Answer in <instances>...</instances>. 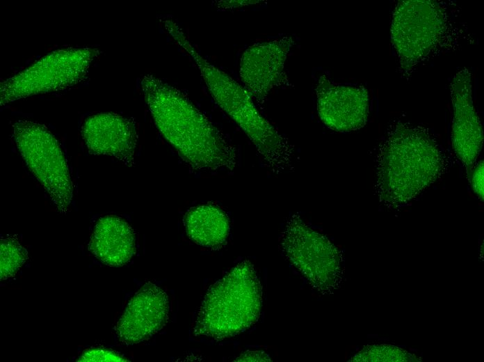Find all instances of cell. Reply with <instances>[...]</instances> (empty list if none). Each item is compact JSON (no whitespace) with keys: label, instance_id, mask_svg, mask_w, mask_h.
Segmentation results:
<instances>
[{"label":"cell","instance_id":"1","mask_svg":"<svg viewBox=\"0 0 484 362\" xmlns=\"http://www.w3.org/2000/svg\"><path fill=\"white\" fill-rule=\"evenodd\" d=\"M141 87L157 128L186 164L195 170L234 166L233 148L184 93L149 74Z\"/></svg>","mask_w":484,"mask_h":362},{"label":"cell","instance_id":"2","mask_svg":"<svg viewBox=\"0 0 484 362\" xmlns=\"http://www.w3.org/2000/svg\"><path fill=\"white\" fill-rule=\"evenodd\" d=\"M376 164L378 198L396 207L433 184L440 175L444 162L437 144L424 129L398 124L381 145Z\"/></svg>","mask_w":484,"mask_h":362},{"label":"cell","instance_id":"3","mask_svg":"<svg viewBox=\"0 0 484 362\" xmlns=\"http://www.w3.org/2000/svg\"><path fill=\"white\" fill-rule=\"evenodd\" d=\"M163 24L175 42L192 56L215 102L243 129L264 159L273 167L287 166L291 151L287 141L260 115L245 88L204 59L175 22L166 19Z\"/></svg>","mask_w":484,"mask_h":362},{"label":"cell","instance_id":"4","mask_svg":"<svg viewBox=\"0 0 484 362\" xmlns=\"http://www.w3.org/2000/svg\"><path fill=\"white\" fill-rule=\"evenodd\" d=\"M261 304L262 288L255 268L243 261L209 288L194 334L216 340L234 336L256 323Z\"/></svg>","mask_w":484,"mask_h":362},{"label":"cell","instance_id":"5","mask_svg":"<svg viewBox=\"0 0 484 362\" xmlns=\"http://www.w3.org/2000/svg\"><path fill=\"white\" fill-rule=\"evenodd\" d=\"M99 50L67 47L54 51L1 83V105L29 96L56 92L85 79Z\"/></svg>","mask_w":484,"mask_h":362},{"label":"cell","instance_id":"6","mask_svg":"<svg viewBox=\"0 0 484 362\" xmlns=\"http://www.w3.org/2000/svg\"><path fill=\"white\" fill-rule=\"evenodd\" d=\"M13 138L31 172L65 214L72 199L73 184L56 139L44 125L28 120L13 124Z\"/></svg>","mask_w":484,"mask_h":362},{"label":"cell","instance_id":"7","mask_svg":"<svg viewBox=\"0 0 484 362\" xmlns=\"http://www.w3.org/2000/svg\"><path fill=\"white\" fill-rule=\"evenodd\" d=\"M286 258L321 293L338 285L341 277V256L337 248L323 235L309 227L298 216L287 222L281 238Z\"/></svg>","mask_w":484,"mask_h":362},{"label":"cell","instance_id":"8","mask_svg":"<svg viewBox=\"0 0 484 362\" xmlns=\"http://www.w3.org/2000/svg\"><path fill=\"white\" fill-rule=\"evenodd\" d=\"M446 25L447 15L439 3L400 1L393 13L391 38L401 65L410 69L429 54L442 40Z\"/></svg>","mask_w":484,"mask_h":362},{"label":"cell","instance_id":"9","mask_svg":"<svg viewBox=\"0 0 484 362\" xmlns=\"http://www.w3.org/2000/svg\"><path fill=\"white\" fill-rule=\"evenodd\" d=\"M316 91L318 116L327 127L337 132H350L365 125L369 98L364 87L336 84L322 75Z\"/></svg>","mask_w":484,"mask_h":362},{"label":"cell","instance_id":"10","mask_svg":"<svg viewBox=\"0 0 484 362\" xmlns=\"http://www.w3.org/2000/svg\"><path fill=\"white\" fill-rule=\"evenodd\" d=\"M169 308L166 292L153 283H145L131 297L118 323V340L133 345L149 339L166 324Z\"/></svg>","mask_w":484,"mask_h":362},{"label":"cell","instance_id":"11","mask_svg":"<svg viewBox=\"0 0 484 362\" xmlns=\"http://www.w3.org/2000/svg\"><path fill=\"white\" fill-rule=\"evenodd\" d=\"M471 86V76L467 69L458 72L451 84L453 148L467 171L474 165L483 142L481 123L474 107Z\"/></svg>","mask_w":484,"mask_h":362},{"label":"cell","instance_id":"12","mask_svg":"<svg viewBox=\"0 0 484 362\" xmlns=\"http://www.w3.org/2000/svg\"><path fill=\"white\" fill-rule=\"evenodd\" d=\"M293 43L291 37L255 44L242 54L239 74L251 97H265L284 79V66Z\"/></svg>","mask_w":484,"mask_h":362},{"label":"cell","instance_id":"13","mask_svg":"<svg viewBox=\"0 0 484 362\" xmlns=\"http://www.w3.org/2000/svg\"><path fill=\"white\" fill-rule=\"evenodd\" d=\"M81 134L91 154L114 157L128 166L134 163L137 132L132 120L113 113L88 117Z\"/></svg>","mask_w":484,"mask_h":362},{"label":"cell","instance_id":"14","mask_svg":"<svg viewBox=\"0 0 484 362\" xmlns=\"http://www.w3.org/2000/svg\"><path fill=\"white\" fill-rule=\"evenodd\" d=\"M88 249L104 264L111 267L122 266L135 253L134 230L119 217H103L95 226Z\"/></svg>","mask_w":484,"mask_h":362},{"label":"cell","instance_id":"15","mask_svg":"<svg viewBox=\"0 0 484 362\" xmlns=\"http://www.w3.org/2000/svg\"><path fill=\"white\" fill-rule=\"evenodd\" d=\"M184 225L187 235L193 241L208 248L221 247L229 233L227 214L210 204L191 208L185 214Z\"/></svg>","mask_w":484,"mask_h":362},{"label":"cell","instance_id":"16","mask_svg":"<svg viewBox=\"0 0 484 362\" xmlns=\"http://www.w3.org/2000/svg\"><path fill=\"white\" fill-rule=\"evenodd\" d=\"M0 278L6 280L14 276L28 258L26 249L13 237L1 239Z\"/></svg>","mask_w":484,"mask_h":362},{"label":"cell","instance_id":"17","mask_svg":"<svg viewBox=\"0 0 484 362\" xmlns=\"http://www.w3.org/2000/svg\"><path fill=\"white\" fill-rule=\"evenodd\" d=\"M76 361L81 362H103V361H128L118 352L104 348H92L84 351Z\"/></svg>","mask_w":484,"mask_h":362},{"label":"cell","instance_id":"18","mask_svg":"<svg viewBox=\"0 0 484 362\" xmlns=\"http://www.w3.org/2000/svg\"><path fill=\"white\" fill-rule=\"evenodd\" d=\"M484 168L483 161H481L474 169L471 177V185L475 194L478 197L483 200L484 194Z\"/></svg>","mask_w":484,"mask_h":362},{"label":"cell","instance_id":"19","mask_svg":"<svg viewBox=\"0 0 484 362\" xmlns=\"http://www.w3.org/2000/svg\"><path fill=\"white\" fill-rule=\"evenodd\" d=\"M234 361H271L269 356L262 351H246Z\"/></svg>","mask_w":484,"mask_h":362},{"label":"cell","instance_id":"20","mask_svg":"<svg viewBox=\"0 0 484 362\" xmlns=\"http://www.w3.org/2000/svg\"><path fill=\"white\" fill-rule=\"evenodd\" d=\"M259 2L257 1H224L220 2V5L224 8H236L239 6L248 5Z\"/></svg>","mask_w":484,"mask_h":362}]
</instances>
